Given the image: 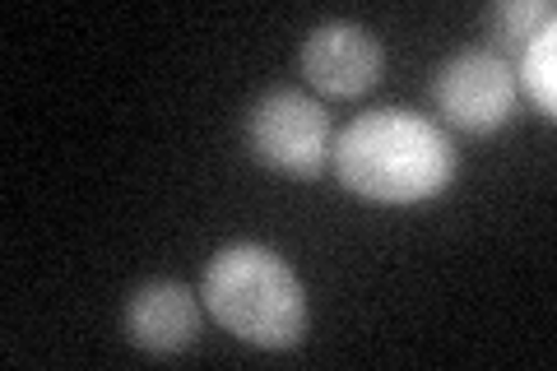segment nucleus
I'll return each instance as SVG.
<instances>
[{
	"label": "nucleus",
	"mask_w": 557,
	"mask_h": 371,
	"mask_svg": "<svg viewBox=\"0 0 557 371\" xmlns=\"http://www.w3.org/2000/svg\"><path fill=\"white\" fill-rule=\"evenodd\" d=\"M339 186L376 205H423L456 182L460 149L413 108H372L330 139Z\"/></svg>",
	"instance_id": "f257e3e1"
},
{
	"label": "nucleus",
	"mask_w": 557,
	"mask_h": 371,
	"mask_svg": "<svg viewBox=\"0 0 557 371\" xmlns=\"http://www.w3.org/2000/svg\"><path fill=\"white\" fill-rule=\"evenodd\" d=\"M200 302L251 348H298L307 334V293L293 264L260 242H233L205 264Z\"/></svg>",
	"instance_id": "f03ea898"
},
{
	"label": "nucleus",
	"mask_w": 557,
	"mask_h": 371,
	"mask_svg": "<svg viewBox=\"0 0 557 371\" xmlns=\"http://www.w3.org/2000/svg\"><path fill=\"white\" fill-rule=\"evenodd\" d=\"M516 70L493 47H465L456 57H446L432 75V112L446 131L469 139L497 135L516 116Z\"/></svg>",
	"instance_id": "7ed1b4c3"
},
{
	"label": "nucleus",
	"mask_w": 557,
	"mask_h": 371,
	"mask_svg": "<svg viewBox=\"0 0 557 371\" xmlns=\"http://www.w3.org/2000/svg\"><path fill=\"white\" fill-rule=\"evenodd\" d=\"M330 116L298 88H265L247 108V149L293 182H317L330 163Z\"/></svg>",
	"instance_id": "20e7f679"
},
{
	"label": "nucleus",
	"mask_w": 557,
	"mask_h": 371,
	"mask_svg": "<svg viewBox=\"0 0 557 371\" xmlns=\"http://www.w3.org/2000/svg\"><path fill=\"white\" fill-rule=\"evenodd\" d=\"M386 70V47L354 20L317 24L302 42V75L325 98H362Z\"/></svg>",
	"instance_id": "39448f33"
},
{
	"label": "nucleus",
	"mask_w": 557,
	"mask_h": 371,
	"mask_svg": "<svg viewBox=\"0 0 557 371\" xmlns=\"http://www.w3.org/2000/svg\"><path fill=\"white\" fill-rule=\"evenodd\" d=\"M126 334L135 348L153 353V358L186 353L200 334V297L177 279H149L126 302Z\"/></svg>",
	"instance_id": "423d86ee"
},
{
	"label": "nucleus",
	"mask_w": 557,
	"mask_h": 371,
	"mask_svg": "<svg viewBox=\"0 0 557 371\" xmlns=\"http://www.w3.org/2000/svg\"><path fill=\"white\" fill-rule=\"evenodd\" d=\"M511 70H516L520 94H525L544 116H553V108H557V28L548 24L539 38H530L525 51L511 61Z\"/></svg>",
	"instance_id": "0eeeda50"
},
{
	"label": "nucleus",
	"mask_w": 557,
	"mask_h": 371,
	"mask_svg": "<svg viewBox=\"0 0 557 371\" xmlns=\"http://www.w3.org/2000/svg\"><path fill=\"white\" fill-rule=\"evenodd\" d=\"M553 24V0H497L487 10V28H493V51L516 61L530 38H539Z\"/></svg>",
	"instance_id": "6e6552de"
}]
</instances>
